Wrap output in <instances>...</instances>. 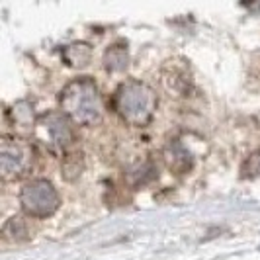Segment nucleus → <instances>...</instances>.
I'll return each instance as SVG.
<instances>
[{
	"mask_svg": "<svg viewBox=\"0 0 260 260\" xmlns=\"http://www.w3.org/2000/svg\"><path fill=\"white\" fill-rule=\"evenodd\" d=\"M22 206L31 215H49L59 206L57 194L45 180L27 184L22 192Z\"/></svg>",
	"mask_w": 260,
	"mask_h": 260,
	"instance_id": "1",
	"label": "nucleus"
},
{
	"mask_svg": "<svg viewBox=\"0 0 260 260\" xmlns=\"http://www.w3.org/2000/svg\"><path fill=\"white\" fill-rule=\"evenodd\" d=\"M24 229H27V225L22 219H12V221L6 225V237L8 239H12V241H24V239H27V235H26V231Z\"/></svg>",
	"mask_w": 260,
	"mask_h": 260,
	"instance_id": "2",
	"label": "nucleus"
},
{
	"mask_svg": "<svg viewBox=\"0 0 260 260\" xmlns=\"http://www.w3.org/2000/svg\"><path fill=\"white\" fill-rule=\"evenodd\" d=\"M258 174H260V151H256V153H252V155L248 156L247 162L243 165L241 176L243 178H254Z\"/></svg>",
	"mask_w": 260,
	"mask_h": 260,
	"instance_id": "3",
	"label": "nucleus"
}]
</instances>
